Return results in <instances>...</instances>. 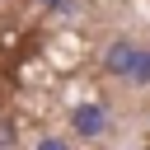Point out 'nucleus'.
I'll list each match as a JSON object with an SVG mask.
<instances>
[{
	"instance_id": "obj_4",
	"label": "nucleus",
	"mask_w": 150,
	"mask_h": 150,
	"mask_svg": "<svg viewBox=\"0 0 150 150\" xmlns=\"http://www.w3.org/2000/svg\"><path fill=\"white\" fill-rule=\"evenodd\" d=\"M38 150H70V145H66V141H42Z\"/></svg>"
},
{
	"instance_id": "obj_2",
	"label": "nucleus",
	"mask_w": 150,
	"mask_h": 150,
	"mask_svg": "<svg viewBox=\"0 0 150 150\" xmlns=\"http://www.w3.org/2000/svg\"><path fill=\"white\" fill-rule=\"evenodd\" d=\"M75 131H80V136H103V131H108V112H103L98 103L80 108V112H75Z\"/></svg>"
},
{
	"instance_id": "obj_3",
	"label": "nucleus",
	"mask_w": 150,
	"mask_h": 150,
	"mask_svg": "<svg viewBox=\"0 0 150 150\" xmlns=\"http://www.w3.org/2000/svg\"><path fill=\"white\" fill-rule=\"evenodd\" d=\"M127 80H131V84H150V47H136V52H131Z\"/></svg>"
},
{
	"instance_id": "obj_5",
	"label": "nucleus",
	"mask_w": 150,
	"mask_h": 150,
	"mask_svg": "<svg viewBox=\"0 0 150 150\" xmlns=\"http://www.w3.org/2000/svg\"><path fill=\"white\" fill-rule=\"evenodd\" d=\"M38 5H61V0H38Z\"/></svg>"
},
{
	"instance_id": "obj_1",
	"label": "nucleus",
	"mask_w": 150,
	"mask_h": 150,
	"mask_svg": "<svg viewBox=\"0 0 150 150\" xmlns=\"http://www.w3.org/2000/svg\"><path fill=\"white\" fill-rule=\"evenodd\" d=\"M131 52H136V42H131V38H117V42L103 52L108 75H122V80H127V70H131Z\"/></svg>"
}]
</instances>
